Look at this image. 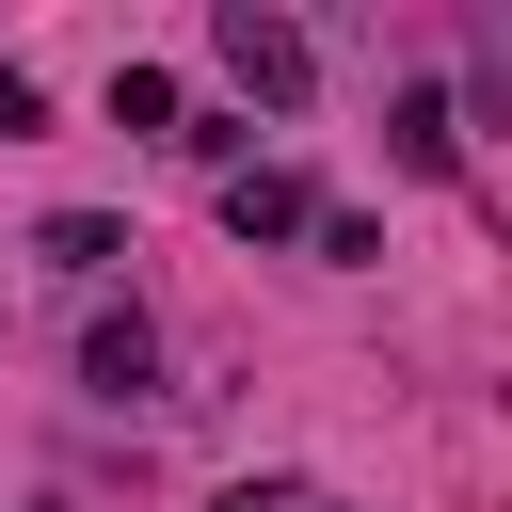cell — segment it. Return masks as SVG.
Wrapping results in <instances>:
<instances>
[{
	"instance_id": "6da1fadb",
	"label": "cell",
	"mask_w": 512,
	"mask_h": 512,
	"mask_svg": "<svg viewBox=\"0 0 512 512\" xmlns=\"http://www.w3.org/2000/svg\"><path fill=\"white\" fill-rule=\"evenodd\" d=\"M208 48H224V80H240L256 112H304V80H320V48H304L272 0H224V32H208Z\"/></svg>"
},
{
	"instance_id": "7a4b0ae2",
	"label": "cell",
	"mask_w": 512,
	"mask_h": 512,
	"mask_svg": "<svg viewBox=\"0 0 512 512\" xmlns=\"http://www.w3.org/2000/svg\"><path fill=\"white\" fill-rule=\"evenodd\" d=\"M224 224H240V240H304V224H320V192H304L288 160H256V176H224Z\"/></svg>"
},
{
	"instance_id": "3957f363",
	"label": "cell",
	"mask_w": 512,
	"mask_h": 512,
	"mask_svg": "<svg viewBox=\"0 0 512 512\" xmlns=\"http://www.w3.org/2000/svg\"><path fill=\"white\" fill-rule=\"evenodd\" d=\"M80 384H96V400H144V384H160V336H144V320H96V336H80Z\"/></svg>"
},
{
	"instance_id": "277c9868",
	"label": "cell",
	"mask_w": 512,
	"mask_h": 512,
	"mask_svg": "<svg viewBox=\"0 0 512 512\" xmlns=\"http://www.w3.org/2000/svg\"><path fill=\"white\" fill-rule=\"evenodd\" d=\"M384 144H400V176H448V160H464V144H448V96H432V80H416V96L384 112Z\"/></svg>"
},
{
	"instance_id": "5b68a950",
	"label": "cell",
	"mask_w": 512,
	"mask_h": 512,
	"mask_svg": "<svg viewBox=\"0 0 512 512\" xmlns=\"http://www.w3.org/2000/svg\"><path fill=\"white\" fill-rule=\"evenodd\" d=\"M32 256H48V272H112V256H128V224H96V208H48V240H32Z\"/></svg>"
},
{
	"instance_id": "8992f818",
	"label": "cell",
	"mask_w": 512,
	"mask_h": 512,
	"mask_svg": "<svg viewBox=\"0 0 512 512\" xmlns=\"http://www.w3.org/2000/svg\"><path fill=\"white\" fill-rule=\"evenodd\" d=\"M112 128H160V144H176V80H160V64H112Z\"/></svg>"
}]
</instances>
